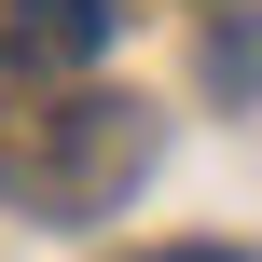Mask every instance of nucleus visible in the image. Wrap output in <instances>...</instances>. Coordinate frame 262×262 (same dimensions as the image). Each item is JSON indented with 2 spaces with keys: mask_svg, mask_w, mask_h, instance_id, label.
Listing matches in <instances>:
<instances>
[{
  "mask_svg": "<svg viewBox=\"0 0 262 262\" xmlns=\"http://www.w3.org/2000/svg\"><path fill=\"white\" fill-rule=\"evenodd\" d=\"M14 55H55V69L111 55V0H14Z\"/></svg>",
  "mask_w": 262,
  "mask_h": 262,
  "instance_id": "obj_1",
  "label": "nucleus"
},
{
  "mask_svg": "<svg viewBox=\"0 0 262 262\" xmlns=\"http://www.w3.org/2000/svg\"><path fill=\"white\" fill-rule=\"evenodd\" d=\"M138 262H249V249H138Z\"/></svg>",
  "mask_w": 262,
  "mask_h": 262,
  "instance_id": "obj_2",
  "label": "nucleus"
}]
</instances>
